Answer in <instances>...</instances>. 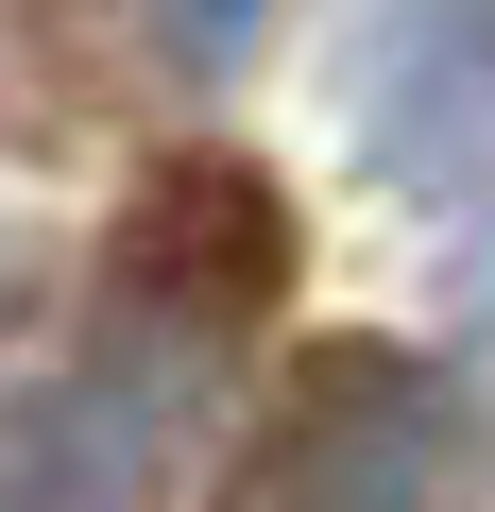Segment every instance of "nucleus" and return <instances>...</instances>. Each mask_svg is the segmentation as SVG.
Listing matches in <instances>:
<instances>
[{
  "mask_svg": "<svg viewBox=\"0 0 495 512\" xmlns=\"http://www.w3.org/2000/svg\"><path fill=\"white\" fill-rule=\"evenodd\" d=\"M342 137L393 205H461L495 171V0H359Z\"/></svg>",
  "mask_w": 495,
  "mask_h": 512,
  "instance_id": "obj_3",
  "label": "nucleus"
},
{
  "mask_svg": "<svg viewBox=\"0 0 495 512\" xmlns=\"http://www.w3.org/2000/svg\"><path fill=\"white\" fill-rule=\"evenodd\" d=\"M461 478H478V410L444 359L308 342L291 393L257 410V444H239L222 512H461Z\"/></svg>",
  "mask_w": 495,
  "mask_h": 512,
  "instance_id": "obj_1",
  "label": "nucleus"
},
{
  "mask_svg": "<svg viewBox=\"0 0 495 512\" xmlns=\"http://www.w3.org/2000/svg\"><path fill=\"white\" fill-rule=\"evenodd\" d=\"M308 274V239H291V188L257 154H171L137 171L120 239H103V342L171 359V376H222V342H257Z\"/></svg>",
  "mask_w": 495,
  "mask_h": 512,
  "instance_id": "obj_2",
  "label": "nucleus"
},
{
  "mask_svg": "<svg viewBox=\"0 0 495 512\" xmlns=\"http://www.w3.org/2000/svg\"><path fill=\"white\" fill-rule=\"evenodd\" d=\"M257 18H274V0H137V35H154L171 69H239V52H257Z\"/></svg>",
  "mask_w": 495,
  "mask_h": 512,
  "instance_id": "obj_5",
  "label": "nucleus"
},
{
  "mask_svg": "<svg viewBox=\"0 0 495 512\" xmlns=\"http://www.w3.org/2000/svg\"><path fill=\"white\" fill-rule=\"evenodd\" d=\"M205 376L103 342L35 393H0V512H171V427Z\"/></svg>",
  "mask_w": 495,
  "mask_h": 512,
  "instance_id": "obj_4",
  "label": "nucleus"
}]
</instances>
